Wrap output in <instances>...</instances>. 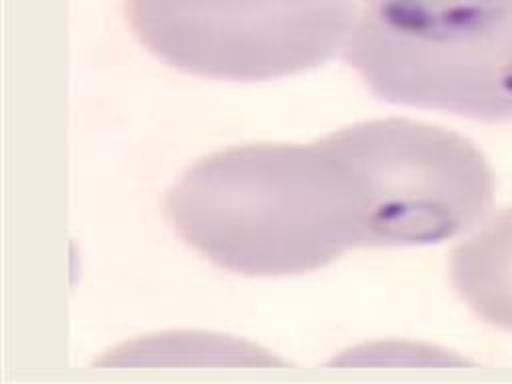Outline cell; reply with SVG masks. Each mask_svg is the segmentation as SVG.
I'll return each instance as SVG.
<instances>
[{"instance_id":"cell-3","label":"cell","mask_w":512,"mask_h":384,"mask_svg":"<svg viewBox=\"0 0 512 384\" xmlns=\"http://www.w3.org/2000/svg\"><path fill=\"white\" fill-rule=\"evenodd\" d=\"M356 0H124L156 58L188 74L256 82L324 64L344 44Z\"/></svg>"},{"instance_id":"cell-1","label":"cell","mask_w":512,"mask_h":384,"mask_svg":"<svg viewBox=\"0 0 512 384\" xmlns=\"http://www.w3.org/2000/svg\"><path fill=\"white\" fill-rule=\"evenodd\" d=\"M172 230L244 276L318 270L350 248L390 246V214L362 122L310 144L212 152L166 192Z\"/></svg>"},{"instance_id":"cell-4","label":"cell","mask_w":512,"mask_h":384,"mask_svg":"<svg viewBox=\"0 0 512 384\" xmlns=\"http://www.w3.org/2000/svg\"><path fill=\"white\" fill-rule=\"evenodd\" d=\"M450 280L478 318L512 330V208L452 250Z\"/></svg>"},{"instance_id":"cell-2","label":"cell","mask_w":512,"mask_h":384,"mask_svg":"<svg viewBox=\"0 0 512 384\" xmlns=\"http://www.w3.org/2000/svg\"><path fill=\"white\" fill-rule=\"evenodd\" d=\"M340 54L380 100L512 120V0H356Z\"/></svg>"}]
</instances>
